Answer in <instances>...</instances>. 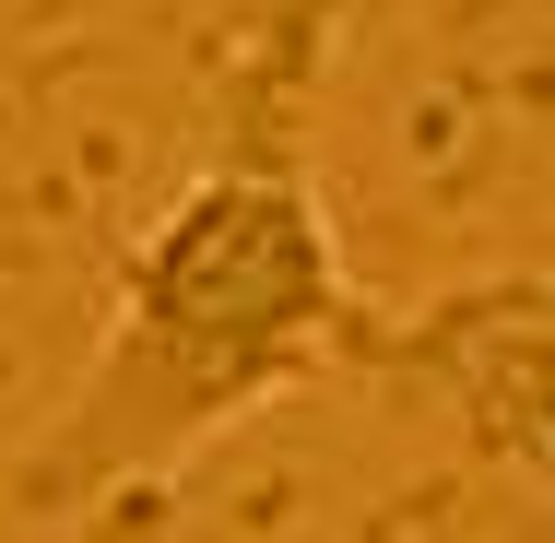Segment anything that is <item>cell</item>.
<instances>
[{
	"instance_id": "obj_1",
	"label": "cell",
	"mask_w": 555,
	"mask_h": 543,
	"mask_svg": "<svg viewBox=\"0 0 555 543\" xmlns=\"http://www.w3.org/2000/svg\"><path fill=\"white\" fill-rule=\"evenodd\" d=\"M354 272L320 178L272 142H224L202 178L166 190V214L118 260L107 331L36 449L0 473V508L36 532L107 520L118 496L166 484L260 402L308 390L354 354Z\"/></svg>"
},
{
	"instance_id": "obj_2",
	"label": "cell",
	"mask_w": 555,
	"mask_h": 543,
	"mask_svg": "<svg viewBox=\"0 0 555 543\" xmlns=\"http://www.w3.org/2000/svg\"><path fill=\"white\" fill-rule=\"evenodd\" d=\"M343 366H378V378L426 390L473 437V461L555 484V260L449 284V296L402 308V320H354Z\"/></svg>"
}]
</instances>
